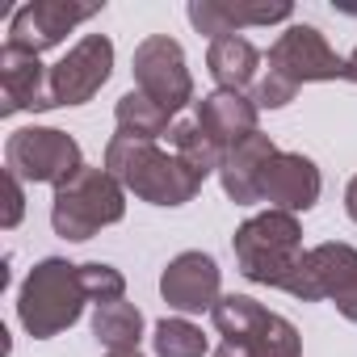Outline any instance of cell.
<instances>
[{
    "mask_svg": "<svg viewBox=\"0 0 357 357\" xmlns=\"http://www.w3.org/2000/svg\"><path fill=\"white\" fill-rule=\"evenodd\" d=\"M93 336L109 349V353H135L143 340V311L126 298L118 303H101L93 311Z\"/></svg>",
    "mask_w": 357,
    "mask_h": 357,
    "instance_id": "19",
    "label": "cell"
},
{
    "mask_svg": "<svg viewBox=\"0 0 357 357\" xmlns=\"http://www.w3.org/2000/svg\"><path fill=\"white\" fill-rule=\"evenodd\" d=\"M344 80H353V84H357V51L344 59Z\"/></svg>",
    "mask_w": 357,
    "mask_h": 357,
    "instance_id": "26",
    "label": "cell"
},
{
    "mask_svg": "<svg viewBox=\"0 0 357 357\" xmlns=\"http://www.w3.org/2000/svg\"><path fill=\"white\" fill-rule=\"evenodd\" d=\"M160 294L172 311L181 315H198V311H215V303L223 298V273L219 261L211 252H181L172 257L160 273Z\"/></svg>",
    "mask_w": 357,
    "mask_h": 357,
    "instance_id": "12",
    "label": "cell"
},
{
    "mask_svg": "<svg viewBox=\"0 0 357 357\" xmlns=\"http://www.w3.org/2000/svg\"><path fill=\"white\" fill-rule=\"evenodd\" d=\"M22 109H55L51 101V72L38 63V55L0 47V118H13Z\"/></svg>",
    "mask_w": 357,
    "mask_h": 357,
    "instance_id": "14",
    "label": "cell"
},
{
    "mask_svg": "<svg viewBox=\"0 0 357 357\" xmlns=\"http://www.w3.org/2000/svg\"><path fill=\"white\" fill-rule=\"evenodd\" d=\"M130 72H135V89L143 97H151L155 105H164L168 114H181L194 101V76H190L185 51H181V43L168 38V34L143 38L135 47Z\"/></svg>",
    "mask_w": 357,
    "mask_h": 357,
    "instance_id": "8",
    "label": "cell"
},
{
    "mask_svg": "<svg viewBox=\"0 0 357 357\" xmlns=\"http://www.w3.org/2000/svg\"><path fill=\"white\" fill-rule=\"evenodd\" d=\"M211 319L223 336L215 357H303L298 328L248 294H223Z\"/></svg>",
    "mask_w": 357,
    "mask_h": 357,
    "instance_id": "4",
    "label": "cell"
},
{
    "mask_svg": "<svg viewBox=\"0 0 357 357\" xmlns=\"http://www.w3.org/2000/svg\"><path fill=\"white\" fill-rule=\"evenodd\" d=\"M290 294L303 298V303L328 298L349 324H357V248L353 244H340V240H328V244L307 248L303 269H298Z\"/></svg>",
    "mask_w": 357,
    "mask_h": 357,
    "instance_id": "7",
    "label": "cell"
},
{
    "mask_svg": "<svg viewBox=\"0 0 357 357\" xmlns=\"http://www.w3.org/2000/svg\"><path fill=\"white\" fill-rule=\"evenodd\" d=\"M114 118H118V135H130V139H160L172 130V114L164 105H155L151 97H143L139 89L122 93L118 105H114Z\"/></svg>",
    "mask_w": 357,
    "mask_h": 357,
    "instance_id": "20",
    "label": "cell"
},
{
    "mask_svg": "<svg viewBox=\"0 0 357 357\" xmlns=\"http://www.w3.org/2000/svg\"><path fill=\"white\" fill-rule=\"evenodd\" d=\"M206 68L211 76L219 80V89H231V93H244L248 84H257V68H261V51L244 38V34H227V38H215L211 51H206Z\"/></svg>",
    "mask_w": 357,
    "mask_h": 357,
    "instance_id": "18",
    "label": "cell"
},
{
    "mask_svg": "<svg viewBox=\"0 0 357 357\" xmlns=\"http://www.w3.org/2000/svg\"><path fill=\"white\" fill-rule=\"evenodd\" d=\"M105 5H72V0H30L22 5L9 22V47L43 55L51 47H59L76 26L93 22Z\"/></svg>",
    "mask_w": 357,
    "mask_h": 357,
    "instance_id": "10",
    "label": "cell"
},
{
    "mask_svg": "<svg viewBox=\"0 0 357 357\" xmlns=\"http://www.w3.org/2000/svg\"><path fill=\"white\" fill-rule=\"evenodd\" d=\"M22 215H26V181H22L17 172L5 168V219H0V223L13 231L22 223Z\"/></svg>",
    "mask_w": 357,
    "mask_h": 357,
    "instance_id": "24",
    "label": "cell"
},
{
    "mask_svg": "<svg viewBox=\"0 0 357 357\" xmlns=\"http://www.w3.org/2000/svg\"><path fill=\"white\" fill-rule=\"evenodd\" d=\"M5 168L17 172L30 185H55L59 190L68 176H76L84 168V160H80V143L68 130L22 126L5 143Z\"/></svg>",
    "mask_w": 357,
    "mask_h": 357,
    "instance_id": "6",
    "label": "cell"
},
{
    "mask_svg": "<svg viewBox=\"0 0 357 357\" xmlns=\"http://www.w3.org/2000/svg\"><path fill=\"white\" fill-rule=\"evenodd\" d=\"M324 176L315 168V160H307L303 151H278L265 172H261V202H269V211H311L319 202Z\"/></svg>",
    "mask_w": 357,
    "mask_h": 357,
    "instance_id": "13",
    "label": "cell"
},
{
    "mask_svg": "<svg viewBox=\"0 0 357 357\" xmlns=\"http://www.w3.org/2000/svg\"><path fill=\"white\" fill-rule=\"evenodd\" d=\"M80 282H84V294H89V303H118L122 294H126V278L114 269V265H105V261H84L80 265Z\"/></svg>",
    "mask_w": 357,
    "mask_h": 357,
    "instance_id": "23",
    "label": "cell"
},
{
    "mask_svg": "<svg viewBox=\"0 0 357 357\" xmlns=\"http://www.w3.org/2000/svg\"><path fill=\"white\" fill-rule=\"evenodd\" d=\"M231 248H236V265L248 282L273 286L286 294L307 257L298 215H286V211H265V215H252L248 223H240L231 236Z\"/></svg>",
    "mask_w": 357,
    "mask_h": 357,
    "instance_id": "2",
    "label": "cell"
},
{
    "mask_svg": "<svg viewBox=\"0 0 357 357\" xmlns=\"http://www.w3.org/2000/svg\"><path fill=\"white\" fill-rule=\"evenodd\" d=\"M344 211H349V219L357 223V176L349 181V190H344Z\"/></svg>",
    "mask_w": 357,
    "mask_h": 357,
    "instance_id": "25",
    "label": "cell"
},
{
    "mask_svg": "<svg viewBox=\"0 0 357 357\" xmlns=\"http://www.w3.org/2000/svg\"><path fill=\"white\" fill-rule=\"evenodd\" d=\"M168 143H172V151L181 155L202 181L211 172H219V164H223V147L194 122V118H181V122H172V130H168Z\"/></svg>",
    "mask_w": 357,
    "mask_h": 357,
    "instance_id": "21",
    "label": "cell"
},
{
    "mask_svg": "<svg viewBox=\"0 0 357 357\" xmlns=\"http://www.w3.org/2000/svg\"><path fill=\"white\" fill-rule=\"evenodd\" d=\"M109 72H114V43L105 34H84L51 68V101L55 105H84L101 93Z\"/></svg>",
    "mask_w": 357,
    "mask_h": 357,
    "instance_id": "11",
    "label": "cell"
},
{
    "mask_svg": "<svg viewBox=\"0 0 357 357\" xmlns=\"http://www.w3.org/2000/svg\"><path fill=\"white\" fill-rule=\"evenodd\" d=\"M269 76H278L282 84H290L294 93L303 84H319V80H344V59L328 47V38L315 26H286V34L269 47Z\"/></svg>",
    "mask_w": 357,
    "mask_h": 357,
    "instance_id": "9",
    "label": "cell"
},
{
    "mask_svg": "<svg viewBox=\"0 0 357 357\" xmlns=\"http://www.w3.org/2000/svg\"><path fill=\"white\" fill-rule=\"evenodd\" d=\"M122 215H126L122 181L109 168H93V164H84L76 176H68L51 198V227H55V236H63L72 244L93 240L101 227L122 223Z\"/></svg>",
    "mask_w": 357,
    "mask_h": 357,
    "instance_id": "5",
    "label": "cell"
},
{
    "mask_svg": "<svg viewBox=\"0 0 357 357\" xmlns=\"http://www.w3.org/2000/svg\"><path fill=\"white\" fill-rule=\"evenodd\" d=\"M105 168L122 181L126 194H135L139 202H151V206H185L202 190V176L176 151H164L151 139L114 135L105 143Z\"/></svg>",
    "mask_w": 357,
    "mask_h": 357,
    "instance_id": "1",
    "label": "cell"
},
{
    "mask_svg": "<svg viewBox=\"0 0 357 357\" xmlns=\"http://www.w3.org/2000/svg\"><path fill=\"white\" fill-rule=\"evenodd\" d=\"M105 357H143V353L135 349V353H105Z\"/></svg>",
    "mask_w": 357,
    "mask_h": 357,
    "instance_id": "27",
    "label": "cell"
},
{
    "mask_svg": "<svg viewBox=\"0 0 357 357\" xmlns=\"http://www.w3.org/2000/svg\"><path fill=\"white\" fill-rule=\"evenodd\" d=\"M84 303L89 294L80 282V265L63 257H47L26 273L17 290V319L34 340H51L84 315Z\"/></svg>",
    "mask_w": 357,
    "mask_h": 357,
    "instance_id": "3",
    "label": "cell"
},
{
    "mask_svg": "<svg viewBox=\"0 0 357 357\" xmlns=\"http://www.w3.org/2000/svg\"><path fill=\"white\" fill-rule=\"evenodd\" d=\"M151 344H155V357H206L211 353V340L190 319H160L151 332Z\"/></svg>",
    "mask_w": 357,
    "mask_h": 357,
    "instance_id": "22",
    "label": "cell"
},
{
    "mask_svg": "<svg viewBox=\"0 0 357 357\" xmlns=\"http://www.w3.org/2000/svg\"><path fill=\"white\" fill-rule=\"evenodd\" d=\"M282 147L269 139V135H248L240 143H231L223 151V164H219V181H223V194L236 202V206H257L261 202V172L265 164L278 155Z\"/></svg>",
    "mask_w": 357,
    "mask_h": 357,
    "instance_id": "15",
    "label": "cell"
},
{
    "mask_svg": "<svg viewBox=\"0 0 357 357\" xmlns=\"http://www.w3.org/2000/svg\"><path fill=\"white\" fill-rule=\"evenodd\" d=\"M294 9L286 0L278 5H244V0H194L190 5V22L198 34H211L215 38H227V34H240L244 26H273V22H290Z\"/></svg>",
    "mask_w": 357,
    "mask_h": 357,
    "instance_id": "16",
    "label": "cell"
},
{
    "mask_svg": "<svg viewBox=\"0 0 357 357\" xmlns=\"http://www.w3.org/2000/svg\"><path fill=\"white\" fill-rule=\"evenodd\" d=\"M257 105H252V97H244V93H231V89H215V93H206L202 101H198V109H194V122L227 151L231 143H240V139H248V135H257Z\"/></svg>",
    "mask_w": 357,
    "mask_h": 357,
    "instance_id": "17",
    "label": "cell"
}]
</instances>
